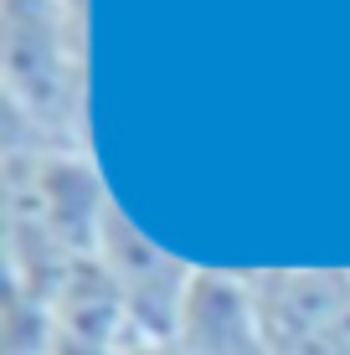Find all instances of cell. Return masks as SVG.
I'll return each mask as SVG.
<instances>
[{
    "label": "cell",
    "mask_w": 350,
    "mask_h": 355,
    "mask_svg": "<svg viewBox=\"0 0 350 355\" xmlns=\"http://www.w3.org/2000/svg\"><path fill=\"white\" fill-rule=\"evenodd\" d=\"M6 150H88V31L62 0H6Z\"/></svg>",
    "instance_id": "obj_1"
},
{
    "label": "cell",
    "mask_w": 350,
    "mask_h": 355,
    "mask_svg": "<svg viewBox=\"0 0 350 355\" xmlns=\"http://www.w3.org/2000/svg\"><path fill=\"white\" fill-rule=\"evenodd\" d=\"M98 263L119 284V299L129 309L134 340H175V324H180V309H186L196 268L186 258H175V252H165L160 242H150L119 206L103 222Z\"/></svg>",
    "instance_id": "obj_2"
},
{
    "label": "cell",
    "mask_w": 350,
    "mask_h": 355,
    "mask_svg": "<svg viewBox=\"0 0 350 355\" xmlns=\"http://www.w3.org/2000/svg\"><path fill=\"white\" fill-rule=\"evenodd\" d=\"M247 278L273 355L320 340L350 309V268H258Z\"/></svg>",
    "instance_id": "obj_3"
},
{
    "label": "cell",
    "mask_w": 350,
    "mask_h": 355,
    "mask_svg": "<svg viewBox=\"0 0 350 355\" xmlns=\"http://www.w3.org/2000/svg\"><path fill=\"white\" fill-rule=\"evenodd\" d=\"M175 340L191 355H273L252 299V278L232 268H196Z\"/></svg>",
    "instance_id": "obj_4"
},
{
    "label": "cell",
    "mask_w": 350,
    "mask_h": 355,
    "mask_svg": "<svg viewBox=\"0 0 350 355\" xmlns=\"http://www.w3.org/2000/svg\"><path fill=\"white\" fill-rule=\"evenodd\" d=\"M52 324L62 340H78V345L93 350H124L134 340V324H129V309L119 299V284L108 278V268L93 258H78L67 268V278L52 293Z\"/></svg>",
    "instance_id": "obj_5"
},
{
    "label": "cell",
    "mask_w": 350,
    "mask_h": 355,
    "mask_svg": "<svg viewBox=\"0 0 350 355\" xmlns=\"http://www.w3.org/2000/svg\"><path fill=\"white\" fill-rule=\"evenodd\" d=\"M119 355H191L180 340H129Z\"/></svg>",
    "instance_id": "obj_6"
}]
</instances>
